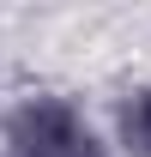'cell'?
<instances>
[{
    "instance_id": "1",
    "label": "cell",
    "mask_w": 151,
    "mask_h": 157,
    "mask_svg": "<svg viewBox=\"0 0 151 157\" xmlns=\"http://www.w3.org/2000/svg\"><path fill=\"white\" fill-rule=\"evenodd\" d=\"M6 151L12 157H109V145L79 121L73 103L37 97V103H24V109H12V121H6Z\"/></svg>"
},
{
    "instance_id": "2",
    "label": "cell",
    "mask_w": 151,
    "mask_h": 157,
    "mask_svg": "<svg viewBox=\"0 0 151 157\" xmlns=\"http://www.w3.org/2000/svg\"><path fill=\"white\" fill-rule=\"evenodd\" d=\"M115 133H121L127 157H151V91H127V97H121Z\"/></svg>"
}]
</instances>
